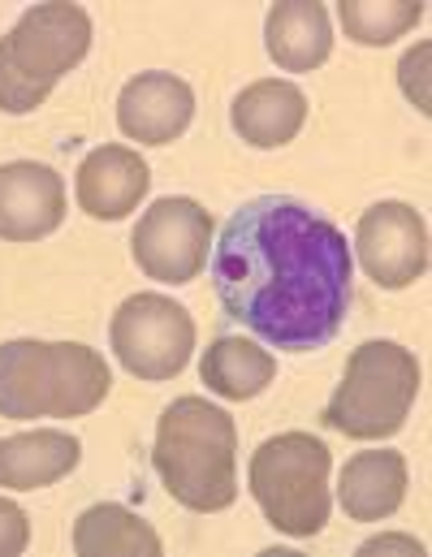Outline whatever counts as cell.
<instances>
[{"mask_svg":"<svg viewBox=\"0 0 432 557\" xmlns=\"http://www.w3.org/2000/svg\"><path fill=\"white\" fill-rule=\"evenodd\" d=\"M212 285L230 320L277 350L307 355L346 324L350 247L303 199L256 195L221 230Z\"/></svg>","mask_w":432,"mask_h":557,"instance_id":"cell-1","label":"cell"},{"mask_svg":"<svg viewBox=\"0 0 432 557\" xmlns=\"http://www.w3.org/2000/svg\"><path fill=\"white\" fill-rule=\"evenodd\" d=\"M151 467L186 510H230L238 497V428L230 411L195 394L164 407Z\"/></svg>","mask_w":432,"mask_h":557,"instance_id":"cell-2","label":"cell"},{"mask_svg":"<svg viewBox=\"0 0 432 557\" xmlns=\"http://www.w3.org/2000/svg\"><path fill=\"white\" fill-rule=\"evenodd\" d=\"M113 389L104 355L83 342H4L0 346V419H78Z\"/></svg>","mask_w":432,"mask_h":557,"instance_id":"cell-3","label":"cell"},{"mask_svg":"<svg viewBox=\"0 0 432 557\" xmlns=\"http://www.w3.org/2000/svg\"><path fill=\"white\" fill-rule=\"evenodd\" d=\"M91 48V17L83 4L48 0L17 17L0 39V113H35L61 74H70Z\"/></svg>","mask_w":432,"mask_h":557,"instance_id":"cell-4","label":"cell"},{"mask_svg":"<svg viewBox=\"0 0 432 557\" xmlns=\"http://www.w3.org/2000/svg\"><path fill=\"white\" fill-rule=\"evenodd\" d=\"M420 398V363L398 342H363L346 359V376L333 389L324 407V428L355 436V441H381L394 436Z\"/></svg>","mask_w":432,"mask_h":557,"instance_id":"cell-5","label":"cell"},{"mask_svg":"<svg viewBox=\"0 0 432 557\" xmlns=\"http://www.w3.org/2000/svg\"><path fill=\"white\" fill-rule=\"evenodd\" d=\"M329 445L311 432L269 436L251 454V497L286 536H316L329 523Z\"/></svg>","mask_w":432,"mask_h":557,"instance_id":"cell-6","label":"cell"},{"mask_svg":"<svg viewBox=\"0 0 432 557\" xmlns=\"http://www.w3.org/2000/svg\"><path fill=\"white\" fill-rule=\"evenodd\" d=\"M122 368L139 381H173L195 350V320L169 294H135L109 324Z\"/></svg>","mask_w":432,"mask_h":557,"instance_id":"cell-7","label":"cell"},{"mask_svg":"<svg viewBox=\"0 0 432 557\" xmlns=\"http://www.w3.org/2000/svg\"><path fill=\"white\" fill-rule=\"evenodd\" d=\"M135 260L151 281L164 285H186L208 269V247H212V216L203 203L186 195L156 199L139 216L131 234Z\"/></svg>","mask_w":432,"mask_h":557,"instance_id":"cell-8","label":"cell"},{"mask_svg":"<svg viewBox=\"0 0 432 557\" xmlns=\"http://www.w3.org/2000/svg\"><path fill=\"white\" fill-rule=\"evenodd\" d=\"M363 273L381 289H407L429 273V230L411 203L381 199L359 216L355 234Z\"/></svg>","mask_w":432,"mask_h":557,"instance_id":"cell-9","label":"cell"},{"mask_svg":"<svg viewBox=\"0 0 432 557\" xmlns=\"http://www.w3.org/2000/svg\"><path fill=\"white\" fill-rule=\"evenodd\" d=\"M65 221V182L39 160L0 164V238L39 243Z\"/></svg>","mask_w":432,"mask_h":557,"instance_id":"cell-10","label":"cell"},{"mask_svg":"<svg viewBox=\"0 0 432 557\" xmlns=\"http://www.w3.org/2000/svg\"><path fill=\"white\" fill-rule=\"evenodd\" d=\"M190 117H195L190 83L164 70H147L139 78H131L118 96V126L135 143H151V147L173 143L190 126Z\"/></svg>","mask_w":432,"mask_h":557,"instance_id":"cell-11","label":"cell"},{"mask_svg":"<svg viewBox=\"0 0 432 557\" xmlns=\"http://www.w3.org/2000/svg\"><path fill=\"white\" fill-rule=\"evenodd\" d=\"M78 203L87 216L96 221H122L139 208V199L151 186V169L135 147H118L104 143L96 151H87V160L78 164Z\"/></svg>","mask_w":432,"mask_h":557,"instance_id":"cell-12","label":"cell"},{"mask_svg":"<svg viewBox=\"0 0 432 557\" xmlns=\"http://www.w3.org/2000/svg\"><path fill=\"white\" fill-rule=\"evenodd\" d=\"M83 458V441L61 428H35L0 441V488H48Z\"/></svg>","mask_w":432,"mask_h":557,"instance_id":"cell-13","label":"cell"},{"mask_svg":"<svg viewBox=\"0 0 432 557\" xmlns=\"http://www.w3.org/2000/svg\"><path fill=\"white\" fill-rule=\"evenodd\" d=\"M337 497H342V510L355 523H381V519H390L403 506V497H407V458L398 449L355 454L342 467Z\"/></svg>","mask_w":432,"mask_h":557,"instance_id":"cell-14","label":"cell"},{"mask_svg":"<svg viewBox=\"0 0 432 557\" xmlns=\"http://www.w3.org/2000/svg\"><path fill=\"white\" fill-rule=\"evenodd\" d=\"M264 39H269V57L289 70V74H307L316 65L329 61L333 52V22L329 9L316 0H282L269 9L264 22Z\"/></svg>","mask_w":432,"mask_h":557,"instance_id":"cell-15","label":"cell"},{"mask_svg":"<svg viewBox=\"0 0 432 557\" xmlns=\"http://www.w3.org/2000/svg\"><path fill=\"white\" fill-rule=\"evenodd\" d=\"M234 131L251 147H286L307 122V96L286 78H260L234 100Z\"/></svg>","mask_w":432,"mask_h":557,"instance_id":"cell-16","label":"cell"},{"mask_svg":"<svg viewBox=\"0 0 432 557\" xmlns=\"http://www.w3.org/2000/svg\"><path fill=\"white\" fill-rule=\"evenodd\" d=\"M199 376L212 394L230 398V403H247L256 394H264L277 376V359L247 342V337H217L208 350H203V363H199Z\"/></svg>","mask_w":432,"mask_h":557,"instance_id":"cell-17","label":"cell"},{"mask_svg":"<svg viewBox=\"0 0 432 557\" xmlns=\"http://www.w3.org/2000/svg\"><path fill=\"white\" fill-rule=\"evenodd\" d=\"M74 554L78 557H160L164 545L156 528L131 515L126 506H91L74 523Z\"/></svg>","mask_w":432,"mask_h":557,"instance_id":"cell-18","label":"cell"},{"mask_svg":"<svg viewBox=\"0 0 432 557\" xmlns=\"http://www.w3.org/2000/svg\"><path fill=\"white\" fill-rule=\"evenodd\" d=\"M337 17L363 48H385L424 17V0H342Z\"/></svg>","mask_w":432,"mask_h":557,"instance_id":"cell-19","label":"cell"},{"mask_svg":"<svg viewBox=\"0 0 432 557\" xmlns=\"http://www.w3.org/2000/svg\"><path fill=\"white\" fill-rule=\"evenodd\" d=\"M30 545V523L26 510L9 497H0V557H17Z\"/></svg>","mask_w":432,"mask_h":557,"instance_id":"cell-20","label":"cell"},{"mask_svg":"<svg viewBox=\"0 0 432 557\" xmlns=\"http://www.w3.org/2000/svg\"><path fill=\"white\" fill-rule=\"evenodd\" d=\"M429 44H420V48H411L407 57H403V65H398V78H403V91L416 100V109L420 113H429V87H424V74H429Z\"/></svg>","mask_w":432,"mask_h":557,"instance_id":"cell-21","label":"cell"},{"mask_svg":"<svg viewBox=\"0 0 432 557\" xmlns=\"http://www.w3.org/2000/svg\"><path fill=\"white\" fill-rule=\"evenodd\" d=\"M381 549H403V554L420 557V545H416V541H407V536H377V541H368L359 554H381Z\"/></svg>","mask_w":432,"mask_h":557,"instance_id":"cell-22","label":"cell"}]
</instances>
